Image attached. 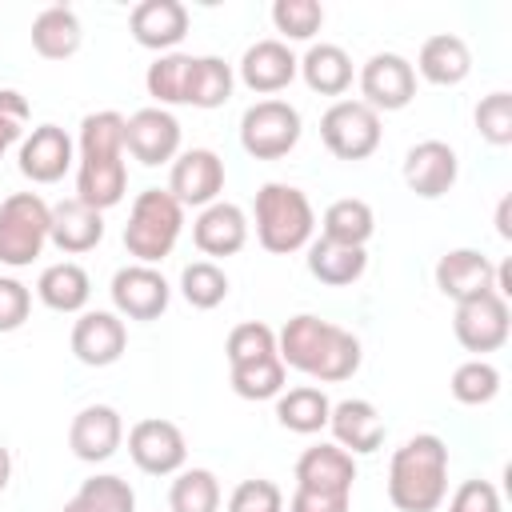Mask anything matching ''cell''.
Segmentation results:
<instances>
[{"mask_svg": "<svg viewBox=\"0 0 512 512\" xmlns=\"http://www.w3.org/2000/svg\"><path fill=\"white\" fill-rule=\"evenodd\" d=\"M128 192L124 168V116L104 108L80 120V156H76V200L108 212Z\"/></svg>", "mask_w": 512, "mask_h": 512, "instance_id": "1", "label": "cell"}, {"mask_svg": "<svg viewBox=\"0 0 512 512\" xmlns=\"http://www.w3.org/2000/svg\"><path fill=\"white\" fill-rule=\"evenodd\" d=\"M276 352H280V364L284 368H296L320 384H340V380H352L356 368H360V340L332 324V320H320L312 312H300L292 316L280 336H276Z\"/></svg>", "mask_w": 512, "mask_h": 512, "instance_id": "2", "label": "cell"}, {"mask_svg": "<svg viewBox=\"0 0 512 512\" xmlns=\"http://www.w3.org/2000/svg\"><path fill=\"white\" fill-rule=\"evenodd\" d=\"M448 496V444L436 432H420L392 452L388 500L396 512H436Z\"/></svg>", "mask_w": 512, "mask_h": 512, "instance_id": "3", "label": "cell"}, {"mask_svg": "<svg viewBox=\"0 0 512 512\" xmlns=\"http://www.w3.org/2000/svg\"><path fill=\"white\" fill-rule=\"evenodd\" d=\"M316 212L296 184H264L256 192V240L272 256H288L312 244Z\"/></svg>", "mask_w": 512, "mask_h": 512, "instance_id": "4", "label": "cell"}, {"mask_svg": "<svg viewBox=\"0 0 512 512\" xmlns=\"http://www.w3.org/2000/svg\"><path fill=\"white\" fill-rule=\"evenodd\" d=\"M184 228V208L172 200L168 188H144L132 200L128 224H124V248L128 256H136V264H160L164 256H172L176 240Z\"/></svg>", "mask_w": 512, "mask_h": 512, "instance_id": "5", "label": "cell"}, {"mask_svg": "<svg viewBox=\"0 0 512 512\" xmlns=\"http://www.w3.org/2000/svg\"><path fill=\"white\" fill-rule=\"evenodd\" d=\"M48 216L52 204H44V196L12 192L0 204V264L28 268L48 244Z\"/></svg>", "mask_w": 512, "mask_h": 512, "instance_id": "6", "label": "cell"}, {"mask_svg": "<svg viewBox=\"0 0 512 512\" xmlns=\"http://www.w3.org/2000/svg\"><path fill=\"white\" fill-rule=\"evenodd\" d=\"M300 112L288 100H256L240 116V148L252 160H280L300 144Z\"/></svg>", "mask_w": 512, "mask_h": 512, "instance_id": "7", "label": "cell"}, {"mask_svg": "<svg viewBox=\"0 0 512 512\" xmlns=\"http://www.w3.org/2000/svg\"><path fill=\"white\" fill-rule=\"evenodd\" d=\"M380 112H372L364 100H336L320 116V140L336 160H368L380 148Z\"/></svg>", "mask_w": 512, "mask_h": 512, "instance_id": "8", "label": "cell"}, {"mask_svg": "<svg viewBox=\"0 0 512 512\" xmlns=\"http://www.w3.org/2000/svg\"><path fill=\"white\" fill-rule=\"evenodd\" d=\"M128 456L148 476H176L188 460V440L172 420L148 416L128 428Z\"/></svg>", "mask_w": 512, "mask_h": 512, "instance_id": "9", "label": "cell"}, {"mask_svg": "<svg viewBox=\"0 0 512 512\" xmlns=\"http://www.w3.org/2000/svg\"><path fill=\"white\" fill-rule=\"evenodd\" d=\"M452 332L460 340V348L484 356V352H496L508 344V332H512V312H508V300L496 296V292H484L476 300H464L456 304L452 312Z\"/></svg>", "mask_w": 512, "mask_h": 512, "instance_id": "10", "label": "cell"}, {"mask_svg": "<svg viewBox=\"0 0 512 512\" xmlns=\"http://www.w3.org/2000/svg\"><path fill=\"white\" fill-rule=\"evenodd\" d=\"M360 96L372 112H400L416 96V72L412 60L400 52H376L360 68Z\"/></svg>", "mask_w": 512, "mask_h": 512, "instance_id": "11", "label": "cell"}, {"mask_svg": "<svg viewBox=\"0 0 512 512\" xmlns=\"http://www.w3.org/2000/svg\"><path fill=\"white\" fill-rule=\"evenodd\" d=\"M108 292H112V308H116L120 320H156V316H164V308L172 300L168 280L152 264L116 268Z\"/></svg>", "mask_w": 512, "mask_h": 512, "instance_id": "12", "label": "cell"}, {"mask_svg": "<svg viewBox=\"0 0 512 512\" xmlns=\"http://www.w3.org/2000/svg\"><path fill=\"white\" fill-rule=\"evenodd\" d=\"M124 152H132V160H140L144 168L176 160L180 156V120L156 104L124 116Z\"/></svg>", "mask_w": 512, "mask_h": 512, "instance_id": "13", "label": "cell"}, {"mask_svg": "<svg viewBox=\"0 0 512 512\" xmlns=\"http://www.w3.org/2000/svg\"><path fill=\"white\" fill-rule=\"evenodd\" d=\"M168 192L180 208H208L224 192V160L212 148H188L172 160Z\"/></svg>", "mask_w": 512, "mask_h": 512, "instance_id": "14", "label": "cell"}, {"mask_svg": "<svg viewBox=\"0 0 512 512\" xmlns=\"http://www.w3.org/2000/svg\"><path fill=\"white\" fill-rule=\"evenodd\" d=\"M76 160V144L60 124H36L20 140V172L32 184H56Z\"/></svg>", "mask_w": 512, "mask_h": 512, "instance_id": "15", "label": "cell"}, {"mask_svg": "<svg viewBox=\"0 0 512 512\" xmlns=\"http://www.w3.org/2000/svg\"><path fill=\"white\" fill-rule=\"evenodd\" d=\"M456 176H460V160L456 148L444 140H420L404 156V184L420 200H440L456 184Z\"/></svg>", "mask_w": 512, "mask_h": 512, "instance_id": "16", "label": "cell"}, {"mask_svg": "<svg viewBox=\"0 0 512 512\" xmlns=\"http://www.w3.org/2000/svg\"><path fill=\"white\" fill-rule=\"evenodd\" d=\"M128 348V328L116 312H104V308H92V312H80V320L72 324V356L88 368H108L124 356Z\"/></svg>", "mask_w": 512, "mask_h": 512, "instance_id": "17", "label": "cell"}, {"mask_svg": "<svg viewBox=\"0 0 512 512\" xmlns=\"http://www.w3.org/2000/svg\"><path fill=\"white\" fill-rule=\"evenodd\" d=\"M120 440H124V420L112 404H88L68 424V448L84 464H100V460L116 456Z\"/></svg>", "mask_w": 512, "mask_h": 512, "instance_id": "18", "label": "cell"}, {"mask_svg": "<svg viewBox=\"0 0 512 512\" xmlns=\"http://www.w3.org/2000/svg\"><path fill=\"white\" fill-rule=\"evenodd\" d=\"M492 280H496V264L476 248H452V252H444L436 260V288L452 304H464V300H476L484 292H496Z\"/></svg>", "mask_w": 512, "mask_h": 512, "instance_id": "19", "label": "cell"}, {"mask_svg": "<svg viewBox=\"0 0 512 512\" xmlns=\"http://www.w3.org/2000/svg\"><path fill=\"white\" fill-rule=\"evenodd\" d=\"M328 428H332V440L348 452V456H368L384 444V420L376 412L372 400H360V396H348L340 404H332L328 412Z\"/></svg>", "mask_w": 512, "mask_h": 512, "instance_id": "20", "label": "cell"}, {"mask_svg": "<svg viewBox=\"0 0 512 512\" xmlns=\"http://www.w3.org/2000/svg\"><path fill=\"white\" fill-rule=\"evenodd\" d=\"M128 28H132V40L140 48H152V52H168L184 40L188 32V8L180 0H140L128 16Z\"/></svg>", "mask_w": 512, "mask_h": 512, "instance_id": "21", "label": "cell"}, {"mask_svg": "<svg viewBox=\"0 0 512 512\" xmlns=\"http://www.w3.org/2000/svg\"><path fill=\"white\" fill-rule=\"evenodd\" d=\"M192 240L204 256H236L248 244L244 208L232 204V200H216V204L200 208V216L192 220Z\"/></svg>", "mask_w": 512, "mask_h": 512, "instance_id": "22", "label": "cell"}, {"mask_svg": "<svg viewBox=\"0 0 512 512\" xmlns=\"http://www.w3.org/2000/svg\"><path fill=\"white\" fill-rule=\"evenodd\" d=\"M296 72H300L296 52L284 40H256L240 56V80L260 96H272V92L288 88L296 80Z\"/></svg>", "mask_w": 512, "mask_h": 512, "instance_id": "23", "label": "cell"}, {"mask_svg": "<svg viewBox=\"0 0 512 512\" xmlns=\"http://www.w3.org/2000/svg\"><path fill=\"white\" fill-rule=\"evenodd\" d=\"M48 240L68 252V256H80V252H92L100 240H104V212L80 204L76 196L52 204V216H48Z\"/></svg>", "mask_w": 512, "mask_h": 512, "instance_id": "24", "label": "cell"}, {"mask_svg": "<svg viewBox=\"0 0 512 512\" xmlns=\"http://www.w3.org/2000/svg\"><path fill=\"white\" fill-rule=\"evenodd\" d=\"M356 484V460L340 444H312L296 460V488H316V492H348Z\"/></svg>", "mask_w": 512, "mask_h": 512, "instance_id": "25", "label": "cell"}, {"mask_svg": "<svg viewBox=\"0 0 512 512\" xmlns=\"http://www.w3.org/2000/svg\"><path fill=\"white\" fill-rule=\"evenodd\" d=\"M428 84L436 88H456L468 80L472 72V48L456 36V32H440V36H428L420 44V56H416V68Z\"/></svg>", "mask_w": 512, "mask_h": 512, "instance_id": "26", "label": "cell"}, {"mask_svg": "<svg viewBox=\"0 0 512 512\" xmlns=\"http://www.w3.org/2000/svg\"><path fill=\"white\" fill-rule=\"evenodd\" d=\"M296 64H300L296 76H304V84H308L312 92H320V96H344V92L352 88V56H348L340 44L320 40V44H312Z\"/></svg>", "mask_w": 512, "mask_h": 512, "instance_id": "27", "label": "cell"}, {"mask_svg": "<svg viewBox=\"0 0 512 512\" xmlns=\"http://www.w3.org/2000/svg\"><path fill=\"white\" fill-rule=\"evenodd\" d=\"M80 40H84L80 16L68 4H48L44 12H36V20H32V48L44 60H68V56H76Z\"/></svg>", "mask_w": 512, "mask_h": 512, "instance_id": "28", "label": "cell"}, {"mask_svg": "<svg viewBox=\"0 0 512 512\" xmlns=\"http://www.w3.org/2000/svg\"><path fill=\"white\" fill-rule=\"evenodd\" d=\"M36 296L52 312H84V304L92 296V280L76 260H60V264H48L40 272Z\"/></svg>", "mask_w": 512, "mask_h": 512, "instance_id": "29", "label": "cell"}, {"mask_svg": "<svg viewBox=\"0 0 512 512\" xmlns=\"http://www.w3.org/2000/svg\"><path fill=\"white\" fill-rule=\"evenodd\" d=\"M368 268V252L364 248H348V244H332V240H312L308 244V272L328 284V288H348L364 276Z\"/></svg>", "mask_w": 512, "mask_h": 512, "instance_id": "30", "label": "cell"}, {"mask_svg": "<svg viewBox=\"0 0 512 512\" xmlns=\"http://www.w3.org/2000/svg\"><path fill=\"white\" fill-rule=\"evenodd\" d=\"M376 232V216H372V204L368 200H356V196H344V200H332L324 208V220H320V236L332 240V244H348V248H364Z\"/></svg>", "mask_w": 512, "mask_h": 512, "instance_id": "31", "label": "cell"}, {"mask_svg": "<svg viewBox=\"0 0 512 512\" xmlns=\"http://www.w3.org/2000/svg\"><path fill=\"white\" fill-rule=\"evenodd\" d=\"M328 412H332V400L316 384H300L276 396V420L296 436H312L328 428Z\"/></svg>", "mask_w": 512, "mask_h": 512, "instance_id": "32", "label": "cell"}, {"mask_svg": "<svg viewBox=\"0 0 512 512\" xmlns=\"http://www.w3.org/2000/svg\"><path fill=\"white\" fill-rule=\"evenodd\" d=\"M232 84H236L232 64H224L220 56H192L188 84H184V104L204 108V112L208 108H220V104H228Z\"/></svg>", "mask_w": 512, "mask_h": 512, "instance_id": "33", "label": "cell"}, {"mask_svg": "<svg viewBox=\"0 0 512 512\" xmlns=\"http://www.w3.org/2000/svg\"><path fill=\"white\" fill-rule=\"evenodd\" d=\"M60 512H136V492L128 480L100 472V476H88Z\"/></svg>", "mask_w": 512, "mask_h": 512, "instance_id": "34", "label": "cell"}, {"mask_svg": "<svg viewBox=\"0 0 512 512\" xmlns=\"http://www.w3.org/2000/svg\"><path fill=\"white\" fill-rule=\"evenodd\" d=\"M172 512H220V480L208 468H180L168 488Z\"/></svg>", "mask_w": 512, "mask_h": 512, "instance_id": "35", "label": "cell"}, {"mask_svg": "<svg viewBox=\"0 0 512 512\" xmlns=\"http://www.w3.org/2000/svg\"><path fill=\"white\" fill-rule=\"evenodd\" d=\"M188 64H192L188 52H164V56H156V60L148 64V72H144V88H148V96L156 100V108L184 104Z\"/></svg>", "mask_w": 512, "mask_h": 512, "instance_id": "36", "label": "cell"}, {"mask_svg": "<svg viewBox=\"0 0 512 512\" xmlns=\"http://www.w3.org/2000/svg\"><path fill=\"white\" fill-rule=\"evenodd\" d=\"M180 292H184V300L192 308L208 312V308L228 300V276H224V268L216 260H192L180 272Z\"/></svg>", "mask_w": 512, "mask_h": 512, "instance_id": "37", "label": "cell"}, {"mask_svg": "<svg viewBox=\"0 0 512 512\" xmlns=\"http://www.w3.org/2000/svg\"><path fill=\"white\" fill-rule=\"evenodd\" d=\"M232 376V392L240 396V400H272V396H280L284 392V364H280V356H268V360H252V364H236V368H228Z\"/></svg>", "mask_w": 512, "mask_h": 512, "instance_id": "38", "label": "cell"}, {"mask_svg": "<svg viewBox=\"0 0 512 512\" xmlns=\"http://www.w3.org/2000/svg\"><path fill=\"white\" fill-rule=\"evenodd\" d=\"M448 388H452V396H456L460 404L480 408V404L496 400V392H500V368H496L492 360H484V356L464 360V364L452 372Z\"/></svg>", "mask_w": 512, "mask_h": 512, "instance_id": "39", "label": "cell"}, {"mask_svg": "<svg viewBox=\"0 0 512 512\" xmlns=\"http://www.w3.org/2000/svg\"><path fill=\"white\" fill-rule=\"evenodd\" d=\"M224 356H228V368L236 364H252V360H268V356H280L276 352V332L264 324V320H244L228 332L224 340Z\"/></svg>", "mask_w": 512, "mask_h": 512, "instance_id": "40", "label": "cell"}, {"mask_svg": "<svg viewBox=\"0 0 512 512\" xmlns=\"http://www.w3.org/2000/svg\"><path fill=\"white\" fill-rule=\"evenodd\" d=\"M272 24L284 40H312L324 24V8L316 0H276L272 4Z\"/></svg>", "mask_w": 512, "mask_h": 512, "instance_id": "41", "label": "cell"}, {"mask_svg": "<svg viewBox=\"0 0 512 512\" xmlns=\"http://www.w3.org/2000/svg\"><path fill=\"white\" fill-rule=\"evenodd\" d=\"M476 132L496 148L512 144V92H488L476 104Z\"/></svg>", "mask_w": 512, "mask_h": 512, "instance_id": "42", "label": "cell"}, {"mask_svg": "<svg viewBox=\"0 0 512 512\" xmlns=\"http://www.w3.org/2000/svg\"><path fill=\"white\" fill-rule=\"evenodd\" d=\"M228 512H284V492L264 476L240 480L228 496Z\"/></svg>", "mask_w": 512, "mask_h": 512, "instance_id": "43", "label": "cell"}, {"mask_svg": "<svg viewBox=\"0 0 512 512\" xmlns=\"http://www.w3.org/2000/svg\"><path fill=\"white\" fill-rule=\"evenodd\" d=\"M32 312V292L16 276H0V332H16Z\"/></svg>", "mask_w": 512, "mask_h": 512, "instance_id": "44", "label": "cell"}, {"mask_svg": "<svg viewBox=\"0 0 512 512\" xmlns=\"http://www.w3.org/2000/svg\"><path fill=\"white\" fill-rule=\"evenodd\" d=\"M24 124H28V100L16 88H0V160L24 136Z\"/></svg>", "mask_w": 512, "mask_h": 512, "instance_id": "45", "label": "cell"}, {"mask_svg": "<svg viewBox=\"0 0 512 512\" xmlns=\"http://www.w3.org/2000/svg\"><path fill=\"white\" fill-rule=\"evenodd\" d=\"M448 512H504V508H500L496 484H488V480H464V484L452 492Z\"/></svg>", "mask_w": 512, "mask_h": 512, "instance_id": "46", "label": "cell"}, {"mask_svg": "<svg viewBox=\"0 0 512 512\" xmlns=\"http://www.w3.org/2000/svg\"><path fill=\"white\" fill-rule=\"evenodd\" d=\"M352 496L348 492H316V488H296L288 500V512H348Z\"/></svg>", "mask_w": 512, "mask_h": 512, "instance_id": "47", "label": "cell"}, {"mask_svg": "<svg viewBox=\"0 0 512 512\" xmlns=\"http://www.w3.org/2000/svg\"><path fill=\"white\" fill-rule=\"evenodd\" d=\"M508 212H512V196H504V200H500V208H496V232H500L504 240H512V224H508Z\"/></svg>", "mask_w": 512, "mask_h": 512, "instance_id": "48", "label": "cell"}, {"mask_svg": "<svg viewBox=\"0 0 512 512\" xmlns=\"http://www.w3.org/2000/svg\"><path fill=\"white\" fill-rule=\"evenodd\" d=\"M8 480H12V452L0 444V492L8 488Z\"/></svg>", "mask_w": 512, "mask_h": 512, "instance_id": "49", "label": "cell"}]
</instances>
